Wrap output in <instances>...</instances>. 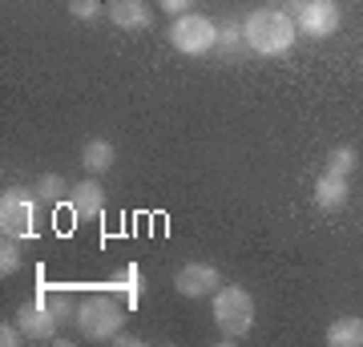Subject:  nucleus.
I'll return each mask as SVG.
<instances>
[{"label": "nucleus", "instance_id": "nucleus-9", "mask_svg": "<svg viewBox=\"0 0 363 347\" xmlns=\"http://www.w3.org/2000/svg\"><path fill=\"white\" fill-rule=\"evenodd\" d=\"M69 206H73V219L85 222V219H101L105 214V190L97 178H85L69 190Z\"/></svg>", "mask_w": 363, "mask_h": 347}, {"label": "nucleus", "instance_id": "nucleus-1", "mask_svg": "<svg viewBox=\"0 0 363 347\" xmlns=\"http://www.w3.org/2000/svg\"><path fill=\"white\" fill-rule=\"evenodd\" d=\"M242 37H247V45L255 53H262V57H283V53L295 45L298 28H295V21L286 13H279V9H259V13L247 16Z\"/></svg>", "mask_w": 363, "mask_h": 347}, {"label": "nucleus", "instance_id": "nucleus-7", "mask_svg": "<svg viewBox=\"0 0 363 347\" xmlns=\"http://www.w3.org/2000/svg\"><path fill=\"white\" fill-rule=\"evenodd\" d=\"M174 287H178L186 299H202V295H214L222 287V275H218V267H210V263H186V267L178 270Z\"/></svg>", "mask_w": 363, "mask_h": 347}, {"label": "nucleus", "instance_id": "nucleus-19", "mask_svg": "<svg viewBox=\"0 0 363 347\" xmlns=\"http://www.w3.org/2000/svg\"><path fill=\"white\" fill-rule=\"evenodd\" d=\"M45 303H49V311L57 315V323H69V315H73V307H69V299L61 295V291H57V295H49Z\"/></svg>", "mask_w": 363, "mask_h": 347}, {"label": "nucleus", "instance_id": "nucleus-6", "mask_svg": "<svg viewBox=\"0 0 363 347\" xmlns=\"http://www.w3.org/2000/svg\"><path fill=\"white\" fill-rule=\"evenodd\" d=\"M16 327L25 331L28 343H49V339H57V315L49 311V303L45 299H37V303H25V307L16 311Z\"/></svg>", "mask_w": 363, "mask_h": 347}, {"label": "nucleus", "instance_id": "nucleus-16", "mask_svg": "<svg viewBox=\"0 0 363 347\" xmlns=\"http://www.w3.org/2000/svg\"><path fill=\"white\" fill-rule=\"evenodd\" d=\"M21 238H13V234H4V243H0V275H16L21 270Z\"/></svg>", "mask_w": 363, "mask_h": 347}, {"label": "nucleus", "instance_id": "nucleus-13", "mask_svg": "<svg viewBox=\"0 0 363 347\" xmlns=\"http://www.w3.org/2000/svg\"><path fill=\"white\" fill-rule=\"evenodd\" d=\"M81 166L89 170V174H105V170L113 166V145L105 142V138H89L85 150H81Z\"/></svg>", "mask_w": 363, "mask_h": 347}, {"label": "nucleus", "instance_id": "nucleus-14", "mask_svg": "<svg viewBox=\"0 0 363 347\" xmlns=\"http://www.w3.org/2000/svg\"><path fill=\"white\" fill-rule=\"evenodd\" d=\"M355 145H335L331 154H327V174H339V178H347L351 170H355Z\"/></svg>", "mask_w": 363, "mask_h": 347}, {"label": "nucleus", "instance_id": "nucleus-17", "mask_svg": "<svg viewBox=\"0 0 363 347\" xmlns=\"http://www.w3.org/2000/svg\"><path fill=\"white\" fill-rule=\"evenodd\" d=\"M142 287H145L142 270H138V263H130V267L121 270V283H117V291H125V299H130V303H138V299H142Z\"/></svg>", "mask_w": 363, "mask_h": 347}, {"label": "nucleus", "instance_id": "nucleus-18", "mask_svg": "<svg viewBox=\"0 0 363 347\" xmlns=\"http://www.w3.org/2000/svg\"><path fill=\"white\" fill-rule=\"evenodd\" d=\"M69 13H73V21H97L105 13V4L101 0H69Z\"/></svg>", "mask_w": 363, "mask_h": 347}, {"label": "nucleus", "instance_id": "nucleus-10", "mask_svg": "<svg viewBox=\"0 0 363 347\" xmlns=\"http://www.w3.org/2000/svg\"><path fill=\"white\" fill-rule=\"evenodd\" d=\"M105 16H109V25L121 28V33H142V28H150V21H154V13L145 9V0H109Z\"/></svg>", "mask_w": 363, "mask_h": 347}, {"label": "nucleus", "instance_id": "nucleus-2", "mask_svg": "<svg viewBox=\"0 0 363 347\" xmlns=\"http://www.w3.org/2000/svg\"><path fill=\"white\" fill-rule=\"evenodd\" d=\"M214 323L222 339H242L255 327V299L242 287H218L214 291Z\"/></svg>", "mask_w": 363, "mask_h": 347}, {"label": "nucleus", "instance_id": "nucleus-4", "mask_svg": "<svg viewBox=\"0 0 363 347\" xmlns=\"http://www.w3.org/2000/svg\"><path fill=\"white\" fill-rule=\"evenodd\" d=\"M169 45L178 53H186V57H202V53H210L218 45V25L202 13H182L174 21V28H169Z\"/></svg>", "mask_w": 363, "mask_h": 347}, {"label": "nucleus", "instance_id": "nucleus-12", "mask_svg": "<svg viewBox=\"0 0 363 347\" xmlns=\"http://www.w3.org/2000/svg\"><path fill=\"white\" fill-rule=\"evenodd\" d=\"M327 343L331 347H363V319L359 315H343L327 327Z\"/></svg>", "mask_w": 363, "mask_h": 347}, {"label": "nucleus", "instance_id": "nucleus-11", "mask_svg": "<svg viewBox=\"0 0 363 347\" xmlns=\"http://www.w3.org/2000/svg\"><path fill=\"white\" fill-rule=\"evenodd\" d=\"M343 202H347V178L323 170L319 182H315V206H319V210H339Z\"/></svg>", "mask_w": 363, "mask_h": 347}, {"label": "nucleus", "instance_id": "nucleus-20", "mask_svg": "<svg viewBox=\"0 0 363 347\" xmlns=\"http://www.w3.org/2000/svg\"><path fill=\"white\" fill-rule=\"evenodd\" d=\"M21 339H25V331H21V327H9V323H4V327H0V343H4V347L21 343Z\"/></svg>", "mask_w": 363, "mask_h": 347}, {"label": "nucleus", "instance_id": "nucleus-8", "mask_svg": "<svg viewBox=\"0 0 363 347\" xmlns=\"http://www.w3.org/2000/svg\"><path fill=\"white\" fill-rule=\"evenodd\" d=\"M298 28H303L307 37H331L339 28L335 0H303V9H298Z\"/></svg>", "mask_w": 363, "mask_h": 347}, {"label": "nucleus", "instance_id": "nucleus-21", "mask_svg": "<svg viewBox=\"0 0 363 347\" xmlns=\"http://www.w3.org/2000/svg\"><path fill=\"white\" fill-rule=\"evenodd\" d=\"M157 4H162V9H166V13H190V4H194V0H157Z\"/></svg>", "mask_w": 363, "mask_h": 347}, {"label": "nucleus", "instance_id": "nucleus-3", "mask_svg": "<svg viewBox=\"0 0 363 347\" xmlns=\"http://www.w3.org/2000/svg\"><path fill=\"white\" fill-rule=\"evenodd\" d=\"M121 323H125V311L117 307L109 295L81 299L77 327H81V335H85V339H97V343H105V339H113V335L121 331Z\"/></svg>", "mask_w": 363, "mask_h": 347}, {"label": "nucleus", "instance_id": "nucleus-5", "mask_svg": "<svg viewBox=\"0 0 363 347\" xmlns=\"http://www.w3.org/2000/svg\"><path fill=\"white\" fill-rule=\"evenodd\" d=\"M0 231L13 234V238H33L37 234V202L33 194L13 186V190L0 194Z\"/></svg>", "mask_w": 363, "mask_h": 347}, {"label": "nucleus", "instance_id": "nucleus-15", "mask_svg": "<svg viewBox=\"0 0 363 347\" xmlns=\"http://www.w3.org/2000/svg\"><path fill=\"white\" fill-rule=\"evenodd\" d=\"M37 194L45 198V202H61V198H69V186H65V178H61V174H40Z\"/></svg>", "mask_w": 363, "mask_h": 347}]
</instances>
